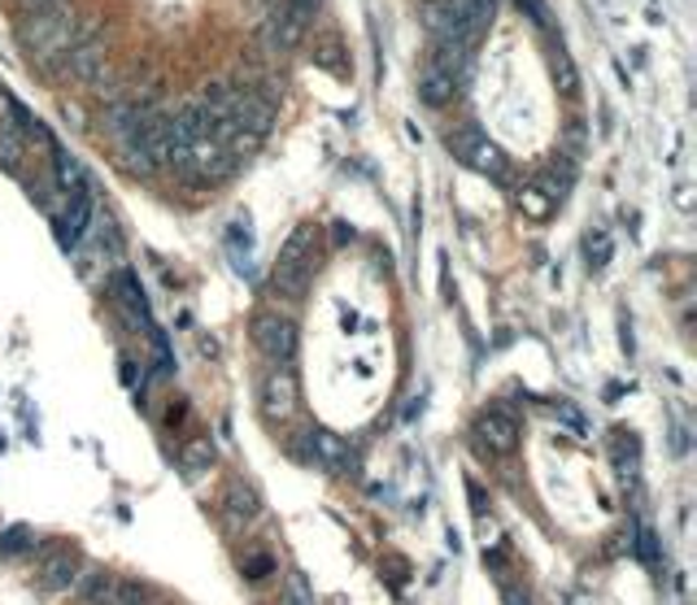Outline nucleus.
Segmentation results:
<instances>
[{
	"label": "nucleus",
	"instance_id": "13",
	"mask_svg": "<svg viewBox=\"0 0 697 605\" xmlns=\"http://www.w3.org/2000/svg\"><path fill=\"white\" fill-rule=\"evenodd\" d=\"M258 492L249 488V483H231L227 488V523H236V528H249L253 519H258Z\"/></svg>",
	"mask_w": 697,
	"mask_h": 605
},
{
	"label": "nucleus",
	"instance_id": "15",
	"mask_svg": "<svg viewBox=\"0 0 697 605\" xmlns=\"http://www.w3.org/2000/svg\"><path fill=\"white\" fill-rule=\"evenodd\" d=\"M519 209H528V218H545V213L554 209V197H550L541 184H528V188L519 192Z\"/></svg>",
	"mask_w": 697,
	"mask_h": 605
},
{
	"label": "nucleus",
	"instance_id": "18",
	"mask_svg": "<svg viewBox=\"0 0 697 605\" xmlns=\"http://www.w3.org/2000/svg\"><path fill=\"white\" fill-rule=\"evenodd\" d=\"M240 571H245L249 580H267V575L275 571V557H271V553H249V557L240 562Z\"/></svg>",
	"mask_w": 697,
	"mask_h": 605
},
{
	"label": "nucleus",
	"instance_id": "19",
	"mask_svg": "<svg viewBox=\"0 0 697 605\" xmlns=\"http://www.w3.org/2000/svg\"><path fill=\"white\" fill-rule=\"evenodd\" d=\"M283 605H314L310 602V588H305V580L301 575H288V597Z\"/></svg>",
	"mask_w": 697,
	"mask_h": 605
},
{
	"label": "nucleus",
	"instance_id": "10",
	"mask_svg": "<svg viewBox=\"0 0 697 605\" xmlns=\"http://www.w3.org/2000/svg\"><path fill=\"white\" fill-rule=\"evenodd\" d=\"M476 436L485 440L492 453H514V445H519V423H514L506 409H488V414H480V423H476Z\"/></svg>",
	"mask_w": 697,
	"mask_h": 605
},
{
	"label": "nucleus",
	"instance_id": "1",
	"mask_svg": "<svg viewBox=\"0 0 697 605\" xmlns=\"http://www.w3.org/2000/svg\"><path fill=\"white\" fill-rule=\"evenodd\" d=\"M83 27H87V22L74 13V4L66 0V4L44 9V13H22V18H18V40H22V49H27L31 62L58 70L62 58L70 53V44L83 35Z\"/></svg>",
	"mask_w": 697,
	"mask_h": 605
},
{
	"label": "nucleus",
	"instance_id": "8",
	"mask_svg": "<svg viewBox=\"0 0 697 605\" xmlns=\"http://www.w3.org/2000/svg\"><path fill=\"white\" fill-rule=\"evenodd\" d=\"M27 153H31V123L18 109H4L0 114V170L18 175Z\"/></svg>",
	"mask_w": 697,
	"mask_h": 605
},
{
	"label": "nucleus",
	"instance_id": "21",
	"mask_svg": "<svg viewBox=\"0 0 697 605\" xmlns=\"http://www.w3.org/2000/svg\"><path fill=\"white\" fill-rule=\"evenodd\" d=\"M58 4H66V0H18L22 13H44V9H58Z\"/></svg>",
	"mask_w": 697,
	"mask_h": 605
},
{
	"label": "nucleus",
	"instance_id": "2",
	"mask_svg": "<svg viewBox=\"0 0 697 605\" xmlns=\"http://www.w3.org/2000/svg\"><path fill=\"white\" fill-rule=\"evenodd\" d=\"M314 267H319V253H314V231L310 227H297L292 236H288V244L279 249V262L271 270V283H275V292L283 296H305V288H310V279H314Z\"/></svg>",
	"mask_w": 697,
	"mask_h": 605
},
{
	"label": "nucleus",
	"instance_id": "12",
	"mask_svg": "<svg viewBox=\"0 0 697 605\" xmlns=\"http://www.w3.org/2000/svg\"><path fill=\"white\" fill-rule=\"evenodd\" d=\"M74 588H79V597H83V605H114V593H118V580H114V575H105V571H79Z\"/></svg>",
	"mask_w": 697,
	"mask_h": 605
},
{
	"label": "nucleus",
	"instance_id": "7",
	"mask_svg": "<svg viewBox=\"0 0 697 605\" xmlns=\"http://www.w3.org/2000/svg\"><path fill=\"white\" fill-rule=\"evenodd\" d=\"M253 344H258L271 362L288 366L292 353H297V327H292V319H283V314H258V323H253Z\"/></svg>",
	"mask_w": 697,
	"mask_h": 605
},
{
	"label": "nucleus",
	"instance_id": "11",
	"mask_svg": "<svg viewBox=\"0 0 697 605\" xmlns=\"http://www.w3.org/2000/svg\"><path fill=\"white\" fill-rule=\"evenodd\" d=\"M79 557L70 553V549H53L49 553V562H40V588L44 593H66L70 584L79 580Z\"/></svg>",
	"mask_w": 697,
	"mask_h": 605
},
{
	"label": "nucleus",
	"instance_id": "16",
	"mask_svg": "<svg viewBox=\"0 0 697 605\" xmlns=\"http://www.w3.org/2000/svg\"><path fill=\"white\" fill-rule=\"evenodd\" d=\"M310 440L323 449V462H327V467H345V458H348L345 440H336V436H327V431H314Z\"/></svg>",
	"mask_w": 697,
	"mask_h": 605
},
{
	"label": "nucleus",
	"instance_id": "9",
	"mask_svg": "<svg viewBox=\"0 0 697 605\" xmlns=\"http://www.w3.org/2000/svg\"><path fill=\"white\" fill-rule=\"evenodd\" d=\"M297 405H301V397H297L292 371H288V366L271 371V375L262 379V414H267L271 423H288V418L297 414Z\"/></svg>",
	"mask_w": 697,
	"mask_h": 605
},
{
	"label": "nucleus",
	"instance_id": "17",
	"mask_svg": "<svg viewBox=\"0 0 697 605\" xmlns=\"http://www.w3.org/2000/svg\"><path fill=\"white\" fill-rule=\"evenodd\" d=\"M341 58H345V49H341V40H336V35L319 40V49H314V62H319V66L341 70Z\"/></svg>",
	"mask_w": 697,
	"mask_h": 605
},
{
	"label": "nucleus",
	"instance_id": "4",
	"mask_svg": "<svg viewBox=\"0 0 697 605\" xmlns=\"http://www.w3.org/2000/svg\"><path fill=\"white\" fill-rule=\"evenodd\" d=\"M110 301H114L118 319H123L132 332H153V323H148V301H144V288H139V279L127 267L110 274Z\"/></svg>",
	"mask_w": 697,
	"mask_h": 605
},
{
	"label": "nucleus",
	"instance_id": "22",
	"mask_svg": "<svg viewBox=\"0 0 697 605\" xmlns=\"http://www.w3.org/2000/svg\"><path fill=\"white\" fill-rule=\"evenodd\" d=\"M4 549H35V536L31 532H13V536H4Z\"/></svg>",
	"mask_w": 697,
	"mask_h": 605
},
{
	"label": "nucleus",
	"instance_id": "14",
	"mask_svg": "<svg viewBox=\"0 0 697 605\" xmlns=\"http://www.w3.org/2000/svg\"><path fill=\"white\" fill-rule=\"evenodd\" d=\"M53 170H58V192H79L83 184V166L70 157L66 148H53Z\"/></svg>",
	"mask_w": 697,
	"mask_h": 605
},
{
	"label": "nucleus",
	"instance_id": "20",
	"mask_svg": "<svg viewBox=\"0 0 697 605\" xmlns=\"http://www.w3.org/2000/svg\"><path fill=\"white\" fill-rule=\"evenodd\" d=\"M209 462H214V453H209L206 445H193V449H188V462H184V467H188V471H201V467H209Z\"/></svg>",
	"mask_w": 697,
	"mask_h": 605
},
{
	"label": "nucleus",
	"instance_id": "6",
	"mask_svg": "<svg viewBox=\"0 0 697 605\" xmlns=\"http://www.w3.org/2000/svg\"><path fill=\"white\" fill-rule=\"evenodd\" d=\"M53 227H58V240L74 253V244L92 227V197H87V188L62 192V205H53Z\"/></svg>",
	"mask_w": 697,
	"mask_h": 605
},
{
	"label": "nucleus",
	"instance_id": "3",
	"mask_svg": "<svg viewBox=\"0 0 697 605\" xmlns=\"http://www.w3.org/2000/svg\"><path fill=\"white\" fill-rule=\"evenodd\" d=\"M70 79H79V83H101L105 74H110V40L105 35H96L92 27H83V35L70 44V53L62 58V66Z\"/></svg>",
	"mask_w": 697,
	"mask_h": 605
},
{
	"label": "nucleus",
	"instance_id": "5",
	"mask_svg": "<svg viewBox=\"0 0 697 605\" xmlns=\"http://www.w3.org/2000/svg\"><path fill=\"white\" fill-rule=\"evenodd\" d=\"M449 148L467 161V166H476V170H485V175H497V179H506V157H501V148L488 139L480 127H462V132L449 135Z\"/></svg>",
	"mask_w": 697,
	"mask_h": 605
}]
</instances>
